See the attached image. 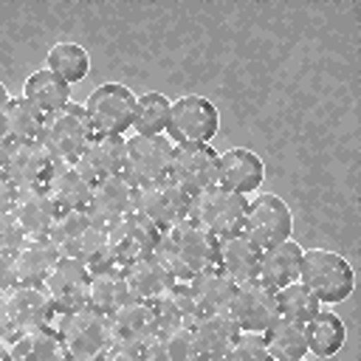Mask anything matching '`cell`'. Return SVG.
Masks as SVG:
<instances>
[{
    "mask_svg": "<svg viewBox=\"0 0 361 361\" xmlns=\"http://www.w3.org/2000/svg\"><path fill=\"white\" fill-rule=\"evenodd\" d=\"M217 268L234 282H248V279H257V271H259V248L243 234H228V237H220L217 240Z\"/></svg>",
    "mask_w": 361,
    "mask_h": 361,
    "instance_id": "cell-26",
    "label": "cell"
},
{
    "mask_svg": "<svg viewBox=\"0 0 361 361\" xmlns=\"http://www.w3.org/2000/svg\"><path fill=\"white\" fill-rule=\"evenodd\" d=\"M319 305H322V302H319V299H316L299 279L276 290V307H279V316H285V319H290V322L307 324V322L322 310Z\"/></svg>",
    "mask_w": 361,
    "mask_h": 361,
    "instance_id": "cell-40",
    "label": "cell"
},
{
    "mask_svg": "<svg viewBox=\"0 0 361 361\" xmlns=\"http://www.w3.org/2000/svg\"><path fill=\"white\" fill-rule=\"evenodd\" d=\"M93 135L96 133L90 127L85 107L76 102H68L62 110L45 116L39 141L51 152L54 161H79V155L85 152V147L90 144Z\"/></svg>",
    "mask_w": 361,
    "mask_h": 361,
    "instance_id": "cell-6",
    "label": "cell"
},
{
    "mask_svg": "<svg viewBox=\"0 0 361 361\" xmlns=\"http://www.w3.org/2000/svg\"><path fill=\"white\" fill-rule=\"evenodd\" d=\"M23 243H25V234H23L17 217L11 212L0 214V257H8L11 259Z\"/></svg>",
    "mask_w": 361,
    "mask_h": 361,
    "instance_id": "cell-42",
    "label": "cell"
},
{
    "mask_svg": "<svg viewBox=\"0 0 361 361\" xmlns=\"http://www.w3.org/2000/svg\"><path fill=\"white\" fill-rule=\"evenodd\" d=\"M293 361H305V358H293Z\"/></svg>",
    "mask_w": 361,
    "mask_h": 361,
    "instance_id": "cell-50",
    "label": "cell"
},
{
    "mask_svg": "<svg viewBox=\"0 0 361 361\" xmlns=\"http://www.w3.org/2000/svg\"><path fill=\"white\" fill-rule=\"evenodd\" d=\"M231 322L237 324L240 333H265L276 319H279V307H276V290L259 279H248L234 285V296L228 302Z\"/></svg>",
    "mask_w": 361,
    "mask_h": 361,
    "instance_id": "cell-12",
    "label": "cell"
},
{
    "mask_svg": "<svg viewBox=\"0 0 361 361\" xmlns=\"http://www.w3.org/2000/svg\"><path fill=\"white\" fill-rule=\"evenodd\" d=\"M155 254L178 282H189L195 274L217 265V240L192 220H180L161 231Z\"/></svg>",
    "mask_w": 361,
    "mask_h": 361,
    "instance_id": "cell-2",
    "label": "cell"
},
{
    "mask_svg": "<svg viewBox=\"0 0 361 361\" xmlns=\"http://www.w3.org/2000/svg\"><path fill=\"white\" fill-rule=\"evenodd\" d=\"M138 96L121 82H104L82 104L96 135H121L133 127Z\"/></svg>",
    "mask_w": 361,
    "mask_h": 361,
    "instance_id": "cell-7",
    "label": "cell"
},
{
    "mask_svg": "<svg viewBox=\"0 0 361 361\" xmlns=\"http://www.w3.org/2000/svg\"><path fill=\"white\" fill-rule=\"evenodd\" d=\"M0 310L6 313L14 336L25 333V330L48 327L56 316V307H54V302L42 285H14L3 296Z\"/></svg>",
    "mask_w": 361,
    "mask_h": 361,
    "instance_id": "cell-14",
    "label": "cell"
},
{
    "mask_svg": "<svg viewBox=\"0 0 361 361\" xmlns=\"http://www.w3.org/2000/svg\"><path fill=\"white\" fill-rule=\"evenodd\" d=\"M99 361H147L144 347H130V344H110V350Z\"/></svg>",
    "mask_w": 361,
    "mask_h": 361,
    "instance_id": "cell-43",
    "label": "cell"
},
{
    "mask_svg": "<svg viewBox=\"0 0 361 361\" xmlns=\"http://www.w3.org/2000/svg\"><path fill=\"white\" fill-rule=\"evenodd\" d=\"M189 200L192 195L183 192L175 180L169 178H158L149 183L135 186L133 192V212L138 217H144L147 223H152L158 231L180 223L189 217Z\"/></svg>",
    "mask_w": 361,
    "mask_h": 361,
    "instance_id": "cell-8",
    "label": "cell"
},
{
    "mask_svg": "<svg viewBox=\"0 0 361 361\" xmlns=\"http://www.w3.org/2000/svg\"><path fill=\"white\" fill-rule=\"evenodd\" d=\"M186 285H189V293L200 313H226L228 310V302L234 296V282L217 265L195 274Z\"/></svg>",
    "mask_w": 361,
    "mask_h": 361,
    "instance_id": "cell-31",
    "label": "cell"
},
{
    "mask_svg": "<svg viewBox=\"0 0 361 361\" xmlns=\"http://www.w3.org/2000/svg\"><path fill=\"white\" fill-rule=\"evenodd\" d=\"M152 310H155L158 333L161 330H192V324L200 316L186 282H175L158 302H152Z\"/></svg>",
    "mask_w": 361,
    "mask_h": 361,
    "instance_id": "cell-29",
    "label": "cell"
},
{
    "mask_svg": "<svg viewBox=\"0 0 361 361\" xmlns=\"http://www.w3.org/2000/svg\"><path fill=\"white\" fill-rule=\"evenodd\" d=\"M166 178L183 192L197 195L200 189L217 183V152L209 144H175Z\"/></svg>",
    "mask_w": 361,
    "mask_h": 361,
    "instance_id": "cell-15",
    "label": "cell"
},
{
    "mask_svg": "<svg viewBox=\"0 0 361 361\" xmlns=\"http://www.w3.org/2000/svg\"><path fill=\"white\" fill-rule=\"evenodd\" d=\"M262 178H265V164L254 149L231 147L226 152H217V183L223 189L248 195L259 189Z\"/></svg>",
    "mask_w": 361,
    "mask_h": 361,
    "instance_id": "cell-18",
    "label": "cell"
},
{
    "mask_svg": "<svg viewBox=\"0 0 361 361\" xmlns=\"http://www.w3.org/2000/svg\"><path fill=\"white\" fill-rule=\"evenodd\" d=\"M265 347L271 361H293V358H305L307 353V336H305V324L290 322L285 316H279L265 333Z\"/></svg>",
    "mask_w": 361,
    "mask_h": 361,
    "instance_id": "cell-35",
    "label": "cell"
},
{
    "mask_svg": "<svg viewBox=\"0 0 361 361\" xmlns=\"http://www.w3.org/2000/svg\"><path fill=\"white\" fill-rule=\"evenodd\" d=\"M220 130V113L206 96H180L169 107L166 133L175 144H209Z\"/></svg>",
    "mask_w": 361,
    "mask_h": 361,
    "instance_id": "cell-9",
    "label": "cell"
},
{
    "mask_svg": "<svg viewBox=\"0 0 361 361\" xmlns=\"http://www.w3.org/2000/svg\"><path fill=\"white\" fill-rule=\"evenodd\" d=\"M11 338H14V330H11L8 319H6V313L0 310V361H6V353H8Z\"/></svg>",
    "mask_w": 361,
    "mask_h": 361,
    "instance_id": "cell-46",
    "label": "cell"
},
{
    "mask_svg": "<svg viewBox=\"0 0 361 361\" xmlns=\"http://www.w3.org/2000/svg\"><path fill=\"white\" fill-rule=\"evenodd\" d=\"M54 158L51 152L42 147V141H20L11 144L6 161H3V175L14 189H34V186H45L51 169H54Z\"/></svg>",
    "mask_w": 361,
    "mask_h": 361,
    "instance_id": "cell-16",
    "label": "cell"
},
{
    "mask_svg": "<svg viewBox=\"0 0 361 361\" xmlns=\"http://www.w3.org/2000/svg\"><path fill=\"white\" fill-rule=\"evenodd\" d=\"M8 149H11V141H8V135H6L3 130H0V169H3V161H6Z\"/></svg>",
    "mask_w": 361,
    "mask_h": 361,
    "instance_id": "cell-47",
    "label": "cell"
},
{
    "mask_svg": "<svg viewBox=\"0 0 361 361\" xmlns=\"http://www.w3.org/2000/svg\"><path fill=\"white\" fill-rule=\"evenodd\" d=\"M56 259H59V251L48 237H37V240L25 237V243L11 257L17 285H45Z\"/></svg>",
    "mask_w": 361,
    "mask_h": 361,
    "instance_id": "cell-24",
    "label": "cell"
},
{
    "mask_svg": "<svg viewBox=\"0 0 361 361\" xmlns=\"http://www.w3.org/2000/svg\"><path fill=\"white\" fill-rule=\"evenodd\" d=\"M14 285H17V279H14L11 259H8V257H0V302H3V296H6Z\"/></svg>",
    "mask_w": 361,
    "mask_h": 361,
    "instance_id": "cell-44",
    "label": "cell"
},
{
    "mask_svg": "<svg viewBox=\"0 0 361 361\" xmlns=\"http://www.w3.org/2000/svg\"><path fill=\"white\" fill-rule=\"evenodd\" d=\"M45 192L51 195V200L56 203L59 212L85 209L90 200V192H93V180L76 166V161H56L45 180Z\"/></svg>",
    "mask_w": 361,
    "mask_h": 361,
    "instance_id": "cell-23",
    "label": "cell"
},
{
    "mask_svg": "<svg viewBox=\"0 0 361 361\" xmlns=\"http://www.w3.org/2000/svg\"><path fill=\"white\" fill-rule=\"evenodd\" d=\"M42 124H45V116L34 104H28L23 96L8 99L6 110H3V118H0V130L8 135L11 144L37 141L39 133H42Z\"/></svg>",
    "mask_w": 361,
    "mask_h": 361,
    "instance_id": "cell-36",
    "label": "cell"
},
{
    "mask_svg": "<svg viewBox=\"0 0 361 361\" xmlns=\"http://www.w3.org/2000/svg\"><path fill=\"white\" fill-rule=\"evenodd\" d=\"M14 195H17V189L6 180V175L0 172V214H6V212H11V206H14Z\"/></svg>",
    "mask_w": 361,
    "mask_h": 361,
    "instance_id": "cell-45",
    "label": "cell"
},
{
    "mask_svg": "<svg viewBox=\"0 0 361 361\" xmlns=\"http://www.w3.org/2000/svg\"><path fill=\"white\" fill-rule=\"evenodd\" d=\"M245 209H248V197L245 195H237L231 189H223L220 183H212V186L200 189L197 195H192L186 220H192L206 234L220 240V237L237 234L243 228Z\"/></svg>",
    "mask_w": 361,
    "mask_h": 361,
    "instance_id": "cell-4",
    "label": "cell"
},
{
    "mask_svg": "<svg viewBox=\"0 0 361 361\" xmlns=\"http://www.w3.org/2000/svg\"><path fill=\"white\" fill-rule=\"evenodd\" d=\"M195 361H209V358H195Z\"/></svg>",
    "mask_w": 361,
    "mask_h": 361,
    "instance_id": "cell-49",
    "label": "cell"
},
{
    "mask_svg": "<svg viewBox=\"0 0 361 361\" xmlns=\"http://www.w3.org/2000/svg\"><path fill=\"white\" fill-rule=\"evenodd\" d=\"M130 288L124 279L121 268H104V271H93L90 274V285H87V307L113 316L124 302H130Z\"/></svg>",
    "mask_w": 361,
    "mask_h": 361,
    "instance_id": "cell-33",
    "label": "cell"
},
{
    "mask_svg": "<svg viewBox=\"0 0 361 361\" xmlns=\"http://www.w3.org/2000/svg\"><path fill=\"white\" fill-rule=\"evenodd\" d=\"M133 192H135V186L124 175L96 180L85 209L99 226L110 228L113 223H118L121 217H127L133 212Z\"/></svg>",
    "mask_w": 361,
    "mask_h": 361,
    "instance_id": "cell-19",
    "label": "cell"
},
{
    "mask_svg": "<svg viewBox=\"0 0 361 361\" xmlns=\"http://www.w3.org/2000/svg\"><path fill=\"white\" fill-rule=\"evenodd\" d=\"M175 144L166 135H130L124 138V164L121 175L133 183H149L169 175Z\"/></svg>",
    "mask_w": 361,
    "mask_h": 361,
    "instance_id": "cell-11",
    "label": "cell"
},
{
    "mask_svg": "<svg viewBox=\"0 0 361 361\" xmlns=\"http://www.w3.org/2000/svg\"><path fill=\"white\" fill-rule=\"evenodd\" d=\"M223 361H271L262 333H240Z\"/></svg>",
    "mask_w": 361,
    "mask_h": 361,
    "instance_id": "cell-41",
    "label": "cell"
},
{
    "mask_svg": "<svg viewBox=\"0 0 361 361\" xmlns=\"http://www.w3.org/2000/svg\"><path fill=\"white\" fill-rule=\"evenodd\" d=\"M147 361H195V341L189 330H161L144 347Z\"/></svg>",
    "mask_w": 361,
    "mask_h": 361,
    "instance_id": "cell-38",
    "label": "cell"
},
{
    "mask_svg": "<svg viewBox=\"0 0 361 361\" xmlns=\"http://www.w3.org/2000/svg\"><path fill=\"white\" fill-rule=\"evenodd\" d=\"M45 68L56 73L65 85L82 82L90 71V56L79 42H54L45 54Z\"/></svg>",
    "mask_w": 361,
    "mask_h": 361,
    "instance_id": "cell-37",
    "label": "cell"
},
{
    "mask_svg": "<svg viewBox=\"0 0 361 361\" xmlns=\"http://www.w3.org/2000/svg\"><path fill=\"white\" fill-rule=\"evenodd\" d=\"M110 319V333H113V344H130V347H147L149 338L158 333V322H155V310L149 302H138L130 299L124 302Z\"/></svg>",
    "mask_w": 361,
    "mask_h": 361,
    "instance_id": "cell-20",
    "label": "cell"
},
{
    "mask_svg": "<svg viewBox=\"0 0 361 361\" xmlns=\"http://www.w3.org/2000/svg\"><path fill=\"white\" fill-rule=\"evenodd\" d=\"M6 104H8V90H6V85L0 82V118H3V110H6Z\"/></svg>",
    "mask_w": 361,
    "mask_h": 361,
    "instance_id": "cell-48",
    "label": "cell"
},
{
    "mask_svg": "<svg viewBox=\"0 0 361 361\" xmlns=\"http://www.w3.org/2000/svg\"><path fill=\"white\" fill-rule=\"evenodd\" d=\"M305 336H307V353H313L316 358H330V355H336L344 347L347 327H344V322L336 313L319 310L305 324Z\"/></svg>",
    "mask_w": 361,
    "mask_h": 361,
    "instance_id": "cell-34",
    "label": "cell"
},
{
    "mask_svg": "<svg viewBox=\"0 0 361 361\" xmlns=\"http://www.w3.org/2000/svg\"><path fill=\"white\" fill-rule=\"evenodd\" d=\"M302 245L296 240H282L271 248H262L259 251V271H257V279L271 285L274 290L290 285L299 279V265H302Z\"/></svg>",
    "mask_w": 361,
    "mask_h": 361,
    "instance_id": "cell-27",
    "label": "cell"
},
{
    "mask_svg": "<svg viewBox=\"0 0 361 361\" xmlns=\"http://www.w3.org/2000/svg\"><path fill=\"white\" fill-rule=\"evenodd\" d=\"M169 107L172 102L164 93H155V90L141 93L135 102V118H133L135 135H161L169 121Z\"/></svg>",
    "mask_w": 361,
    "mask_h": 361,
    "instance_id": "cell-39",
    "label": "cell"
},
{
    "mask_svg": "<svg viewBox=\"0 0 361 361\" xmlns=\"http://www.w3.org/2000/svg\"><path fill=\"white\" fill-rule=\"evenodd\" d=\"M6 361H71L56 330L39 327V330H25L17 333L8 344Z\"/></svg>",
    "mask_w": 361,
    "mask_h": 361,
    "instance_id": "cell-30",
    "label": "cell"
},
{
    "mask_svg": "<svg viewBox=\"0 0 361 361\" xmlns=\"http://www.w3.org/2000/svg\"><path fill=\"white\" fill-rule=\"evenodd\" d=\"M48 240L56 245L59 257L79 259L90 274L104 271V268H116L113 254H110V243H107V228L99 226L87 214V209L59 212L51 231H48Z\"/></svg>",
    "mask_w": 361,
    "mask_h": 361,
    "instance_id": "cell-1",
    "label": "cell"
},
{
    "mask_svg": "<svg viewBox=\"0 0 361 361\" xmlns=\"http://www.w3.org/2000/svg\"><path fill=\"white\" fill-rule=\"evenodd\" d=\"M121 164H124V138L121 135H93L76 161V166L93 183L121 175Z\"/></svg>",
    "mask_w": 361,
    "mask_h": 361,
    "instance_id": "cell-28",
    "label": "cell"
},
{
    "mask_svg": "<svg viewBox=\"0 0 361 361\" xmlns=\"http://www.w3.org/2000/svg\"><path fill=\"white\" fill-rule=\"evenodd\" d=\"M23 99L28 104H34L42 116H51L56 110H62L71 102V85H65L56 73H51L48 68L34 71L25 85H23Z\"/></svg>",
    "mask_w": 361,
    "mask_h": 361,
    "instance_id": "cell-32",
    "label": "cell"
},
{
    "mask_svg": "<svg viewBox=\"0 0 361 361\" xmlns=\"http://www.w3.org/2000/svg\"><path fill=\"white\" fill-rule=\"evenodd\" d=\"M87 285H90V271L79 259L59 257L42 288L48 290L56 313H71L87 305Z\"/></svg>",
    "mask_w": 361,
    "mask_h": 361,
    "instance_id": "cell-17",
    "label": "cell"
},
{
    "mask_svg": "<svg viewBox=\"0 0 361 361\" xmlns=\"http://www.w3.org/2000/svg\"><path fill=\"white\" fill-rule=\"evenodd\" d=\"M121 271H124L130 296L138 299V302H149V305L158 302V299L178 282V279L172 276V271L161 262L158 254L144 257V259H138V262H133V265H127V268H121Z\"/></svg>",
    "mask_w": 361,
    "mask_h": 361,
    "instance_id": "cell-25",
    "label": "cell"
},
{
    "mask_svg": "<svg viewBox=\"0 0 361 361\" xmlns=\"http://www.w3.org/2000/svg\"><path fill=\"white\" fill-rule=\"evenodd\" d=\"M56 336L71 361H99L113 344L110 319L87 305L79 310L62 313Z\"/></svg>",
    "mask_w": 361,
    "mask_h": 361,
    "instance_id": "cell-5",
    "label": "cell"
},
{
    "mask_svg": "<svg viewBox=\"0 0 361 361\" xmlns=\"http://www.w3.org/2000/svg\"><path fill=\"white\" fill-rule=\"evenodd\" d=\"M240 231L259 251L262 248H271V245L288 240L290 231H293L290 206L279 195H274V192L257 195L254 200H248V209H245V217H243V228Z\"/></svg>",
    "mask_w": 361,
    "mask_h": 361,
    "instance_id": "cell-10",
    "label": "cell"
},
{
    "mask_svg": "<svg viewBox=\"0 0 361 361\" xmlns=\"http://www.w3.org/2000/svg\"><path fill=\"white\" fill-rule=\"evenodd\" d=\"M189 333H192L197 358H209V361H223L234 338L240 336L228 313H200Z\"/></svg>",
    "mask_w": 361,
    "mask_h": 361,
    "instance_id": "cell-22",
    "label": "cell"
},
{
    "mask_svg": "<svg viewBox=\"0 0 361 361\" xmlns=\"http://www.w3.org/2000/svg\"><path fill=\"white\" fill-rule=\"evenodd\" d=\"M299 282L327 305L344 302L353 293L355 274L347 257L330 251V248H307L302 251V265H299Z\"/></svg>",
    "mask_w": 361,
    "mask_h": 361,
    "instance_id": "cell-3",
    "label": "cell"
},
{
    "mask_svg": "<svg viewBox=\"0 0 361 361\" xmlns=\"http://www.w3.org/2000/svg\"><path fill=\"white\" fill-rule=\"evenodd\" d=\"M11 214L17 217L23 234L37 240V237H48L59 209L51 200V195L45 192V186H34V189H17Z\"/></svg>",
    "mask_w": 361,
    "mask_h": 361,
    "instance_id": "cell-21",
    "label": "cell"
},
{
    "mask_svg": "<svg viewBox=\"0 0 361 361\" xmlns=\"http://www.w3.org/2000/svg\"><path fill=\"white\" fill-rule=\"evenodd\" d=\"M158 237H161V231L152 223H147L144 217L130 212L127 217H121L118 223H113L107 228L113 265L116 268H127V265H133V262H138L144 257H152L158 251Z\"/></svg>",
    "mask_w": 361,
    "mask_h": 361,
    "instance_id": "cell-13",
    "label": "cell"
}]
</instances>
